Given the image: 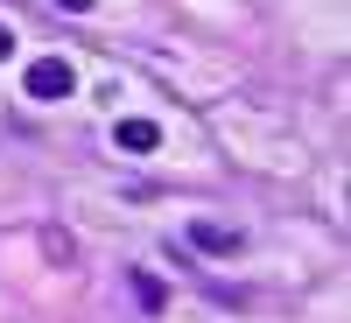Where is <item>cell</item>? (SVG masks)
Instances as JSON below:
<instances>
[{
	"label": "cell",
	"mask_w": 351,
	"mask_h": 323,
	"mask_svg": "<svg viewBox=\"0 0 351 323\" xmlns=\"http://www.w3.org/2000/svg\"><path fill=\"white\" fill-rule=\"evenodd\" d=\"M71 84H77V71L64 64V56H43V64L28 71V92H36V99H64Z\"/></svg>",
	"instance_id": "6da1fadb"
},
{
	"label": "cell",
	"mask_w": 351,
	"mask_h": 323,
	"mask_svg": "<svg viewBox=\"0 0 351 323\" xmlns=\"http://www.w3.org/2000/svg\"><path fill=\"white\" fill-rule=\"evenodd\" d=\"M190 246H204V253H246V232L239 225H190Z\"/></svg>",
	"instance_id": "7a4b0ae2"
},
{
	"label": "cell",
	"mask_w": 351,
	"mask_h": 323,
	"mask_svg": "<svg viewBox=\"0 0 351 323\" xmlns=\"http://www.w3.org/2000/svg\"><path fill=\"white\" fill-rule=\"evenodd\" d=\"M112 141H120L127 155H155V148H162V134H155L148 120H120V127H112Z\"/></svg>",
	"instance_id": "3957f363"
},
{
	"label": "cell",
	"mask_w": 351,
	"mask_h": 323,
	"mask_svg": "<svg viewBox=\"0 0 351 323\" xmlns=\"http://www.w3.org/2000/svg\"><path fill=\"white\" fill-rule=\"evenodd\" d=\"M134 296H141V309H162V281L155 274H134Z\"/></svg>",
	"instance_id": "277c9868"
},
{
	"label": "cell",
	"mask_w": 351,
	"mask_h": 323,
	"mask_svg": "<svg viewBox=\"0 0 351 323\" xmlns=\"http://www.w3.org/2000/svg\"><path fill=\"white\" fill-rule=\"evenodd\" d=\"M56 8H64V14H84V8H92V0H56Z\"/></svg>",
	"instance_id": "5b68a950"
},
{
	"label": "cell",
	"mask_w": 351,
	"mask_h": 323,
	"mask_svg": "<svg viewBox=\"0 0 351 323\" xmlns=\"http://www.w3.org/2000/svg\"><path fill=\"white\" fill-rule=\"evenodd\" d=\"M0 56H14V36H8V28H0Z\"/></svg>",
	"instance_id": "8992f818"
}]
</instances>
